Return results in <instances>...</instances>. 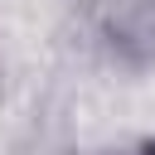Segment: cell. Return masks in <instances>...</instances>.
<instances>
[{
  "instance_id": "1",
  "label": "cell",
  "mask_w": 155,
  "mask_h": 155,
  "mask_svg": "<svg viewBox=\"0 0 155 155\" xmlns=\"http://www.w3.org/2000/svg\"><path fill=\"white\" fill-rule=\"evenodd\" d=\"M102 39L126 63L155 58V0H107L102 5Z\"/></svg>"
},
{
  "instance_id": "2",
  "label": "cell",
  "mask_w": 155,
  "mask_h": 155,
  "mask_svg": "<svg viewBox=\"0 0 155 155\" xmlns=\"http://www.w3.org/2000/svg\"><path fill=\"white\" fill-rule=\"evenodd\" d=\"M121 155H155V145H140V150H121Z\"/></svg>"
}]
</instances>
